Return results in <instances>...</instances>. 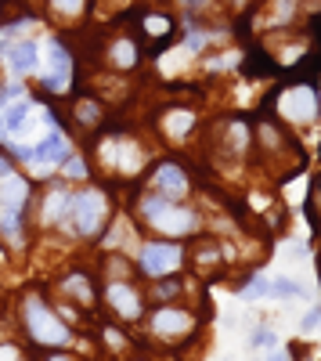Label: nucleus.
I'll use <instances>...</instances> for the list:
<instances>
[{"instance_id": "31", "label": "nucleus", "mask_w": 321, "mask_h": 361, "mask_svg": "<svg viewBox=\"0 0 321 361\" xmlns=\"http://www.w3.org/2000/svg\"><path fill=\"white\" fill-rule=\"evenodd\" d=\"M285 250H289V253H285L289 260H303V257H307V246H303V243H285Z\"/></svg>"}, {"instance_id": "24", "label": "nucleus", "mask_w": 321, "mask_h": 361, "mask_svg": "<svg viewBox=\"0 0 321 361\" xmlns=\"http://www.w3.org/2000/svg\"><path fill=\"white\" fill-rule=\"evenodd\" d=\"M249 347L264 350V354H278V333L271 325H256V329H249Z\"/></svg>"}, {"instance_id": "11", "label": "nucleus", "mask_w": 321, "mask_h": 361, "mask_svg": "<svg viewBox=\"0 0 321 361\" xmlns=\"http://www.w3.org/2000/svg\"><path fill=\"white\" fill-rule=\"evenodd\" d=\"M191 130H195V109H188V105H170V109H163V116H159V134H163L170 145H184V141L191 137Z\"/></svg>"}, {"instance_id": "35", "label": "nucleus", "mask_w": 321, "mask_h": 361, "mask_svg": "<svg viewBox=\"0 0 321 361\" xmlns=\"http://www.w3.org/2000/svg\"><path fill=\"white\" fill-rule=\"evenodd\" d=\"M8 134V127H4V112H0V137H4Z\"/></svg>"}, {"instance_id": "34", "label": "nucleus", "mask_w": 321, "mask_h": 361, "mask_svg": "<svg viewBox=\"0 0 321 361\" xmlns=\"http://www.w3.org/2000/svg\"><path fill=\"white\" fill-rule=\"evenodd\" d=\"M224 4H231V8H242V4H246V0H224Z\"/></svg>"}, {"instance_id": "22", "label": "nucleus", "mask_w": 321, "mask_h": 361, "mask_svg": "<svg viewBox=\"0 0 321 361\" xmlns=\"http://www.w3.org/2000/svg\"><path fill=\"white\" fill-rule=\"evenodd\" d=\"M29 116H33V102H25V98H15L8 109H4V127L8 130H25V123H29Z\"/></svg>"}, {"instance_id": "32", "label": "nucleus", "mask_w": 321, "mask_h": 361, "mask_svg": "<svg viewBox=\"0 0 321 361\" xmlns=\"http://www.w3.org/2000/svg\"><path fill=\"white\" fill-rule=\"evenodd\" d=\"M11 170H15V166H11V156H8V152H0V177H8Z\"/></svg>"}, {"instance_id": "16", "label": "nucleus", "mask_w": 321, "mask_h": 361, "mask_svg": "<svg viewBox=\"0 0 321 361\" xmlns=\"http://www.w3.org/2000/svg\"><path fill=\"white\" fill-rule=\"evenodd\" d=\"M173 29H177V22H173V15H166V11H149L141 18V37L149 44H166L173 37Z\"/></svg>"}, {"instance_id": "29", "label": "nucleus", "mask_w": 321, "mask_h": 361, "mask_svg": "<svg viewBox=\"0 0 321 361\" xmlns=\"http://www.w3.org/2000/svg\"><path fill=\"white\" fill-rule=\"evenodd\" d=\"M317 329H321V304H314V307L300 318V333H303V336H314Z\"/></svg>"}, {"instance_id": "18", "label": "nucleus", "mask_w": 321, "mask_h": 361, "mask_svg": "<svg viewBox=\"0 0 321 361\" xmlns=\"http://www.w3.org/2000/svg\"><path fill=\"white\" fill-rule=\"evenodd\" d=\"M37 62H40V47H37L33 40H18V44H11V47H8V66H11V73H15V76L33 73V69H37Z\"/></svg>"}, {"instance_id": "14", "label": "nucleus", "mask_w": 321, "mask_h": 361, "mask_svg": "<svg viewBox=\"0 0 321 361\" xmlns=\"http://www.w3.org/2000/svg\"><path fill=\"white\" fill-rule=\"evenodd\" d=\"M29 195H33V180H29L25 173L11 170L8 177H0V206L4 209H25Z\"/></svg>"}, {"instance_id": "5", "label": "nucleus", "mask_w": 321, "mask_h": 361, "mask_svg": "<svg viewBox=\"0 0 321 361\" xmlns=\"http://www.w3.org/2000/svg\"><path fill=\"white\" fill-rule=\"evenodd\" d=\"M184 264H188V250L181 246V238H152V243H141L137 250V267L149 279L177 275Z\"/></svg>"}, {"instance_id": "26", "label": "nucleus", "mask_w": 321, "mask_h": 361, "mask_svg": "<svg viewBox=\"0 0 321 361\" xmlns=\"http://www.w3.org/2000/svg\"><path fill=\"white\" fill-rule=\"evenodd\" d=\"M87 4H91V0H47V8H51V15H58V18H69V22L83 18Z\"/></svg>"}, {"instance_id": "25", "label": "nucleus", "mask_w": 321, "mask_h": 361, "mask_svg": "<svg viewBox=\"0 0 321 361\" xmlns=\"http://www.w3.org/2000/svg\"><path fill=\"white\" fill-rule=\"evenodd\" d=\"M181 293H184V279H177V275H163L152 286V300H159V304H170V300L181 296Z\"/></svg>"}, {"instance_id": "3", "label": "nucleus", "mask_w": 321, "mask_h": 361, "mask_svg": "<svg viewBox=\"0 0 321 361\" xmlns=\"http://www.w3.org/2000/svg\"><path fill=\"white\" fill-rule=\"evenodd\" d=\"M22 325H25V336L33 340L44 350H62L73 343V333L62 314H54V307H47V300L29 293L22 300Z\"/></svg>"}, {"instance_id": "1", "label": "nucleus", "mask_w": 321, "mask_h": 361, "mask_svg": "<svg viewBox=\"0 0 321 361\" xmlns=\"http://www.w3.org/2000/svg\"><path fill=\"white\" fill-rule=\"evenodd\" d=\"M137 217L149 224L159 238H191L202 231V217L188 202L166 199L159 192H144L137 199Z\"/></svg>"}, {"instance_id": "27", "label": "nucleus", "mask_w": 321, "mask_h": 361, "mask_svg": "<svg viewBox=\"0 0 321 361\" xmlns=\"http://www.w3.org/2000/svg\"><path fill=\"white\" fill-rule=\"evenodd\" d=\"M271 296H278V300H300L303 286L293 275H278V279H271Z\"/></svg>"}, {"instance_id": "9", "label": "nucleus", "mask_w": 321, "mask_h": 361, "mask_svg": "<svg viewBox=\"0 0 321 361\" xmlns=\"http://www.w3.org/2000/svg\"><path fill=\"white\" fill-rule=\"evenodd\" d=\"M149 185H152V192H159V195H166V199H177V202H184V199L191 195V177H188V170H184L181 163H173V159H159V163L152 166Z\"/></svg>"}, {"instance_id": "30", "label": "nucleus", "mask_w": 321, "mask_h": 361, "mask_svg": "<svg viewBox=\"0 0 321 361\" xmlns=\"http://www.w3.org/2000/svg\"><path fill=\"white\" fill-rule=\"evenodd\" d=\"M101 340H105L112 350H123V347H127V336L115 333V329H101Z\"/></svg>"}, {"instance_id": "19", "label": "nucleus", "mask_w": 321, "mask_h": 361, "mask_svg": "<svg viewBox=\"0 0 321 361\" xmlns=\"http://www.w3.org/2000/svg\"><path fill=\"white\" fill-rule=\"evenodd\" d=\"M62 289H65V293H69V296L76 300L80 307H91L94 300H98V293H94V282L87 279L83 271H80V275H69V279L62 282Z\"/></svg>"}, {"instance_id": "21", "label": "nucleus", "mask_w": 321, "mask_h": 361, "mask_svg": "<svg viewBox=\"0 0 321 361\" xmlns=\"http://www.w3.org/2000/svg\"><path fill=\"white\" fill-rule=\"evenodd\" d=\"M0 235H4L8 243H22V235H25V209H4V206H0Z\"/></svg>"}, {"instance_id": "4", "label": "nucleus", "mask_w": 321, "mask_h": 361, "mask_svg": "<svg viewBox=\"0 0 321 361\" xmlns=\"http://www.w3.org/2000/svg\"><path fill=\"white\" fill-rule=\"evenodd\" d=\"M94 156H98L101 173L123 177V180L144 173V148L130 134H101L94 145Z\"/></svg>"}, {"instance_id": "10", "label": "nucleus", "mask_w": 321, "mask_h": 361, "mask_svg": "<svg viewBox=\"0 0 321 361\" xmlns=\"http://www.w3.org/2000/svg\"><path fill=\"white\" fill-rule=\"evenodd\" d=\"M73 73H76V66H73L69 47L54 40L47 47V73L40 80L44 90H47V94H69V90H73Z\"/></svg>"}, {"instance_id": "12", "label": "nucleus", "mask_w": 321, "mask_h": 361, "mask_svg": "<svg viewBox=\"0 0 321 361\" xmlns=\"http://www.w3.org/2000/svg\"><path fill=\"white\" fill-rule=\"evenodd\" d=\"M73 156V145H69V137L62 134V130H51L47 137H40V145H37V159H33V173H51V166H58V163H65Z\"/></svg>"}, {"instance_id": "8", "label": "nucleus", "mask_w": 321, "mask_h": 361, "mask_svg": "<svg viewBox=\"0 0 321 361\" xmlns=\"http://www.w3.org/2000/svg\"><path fill=\"white\" fill-rule=\"evenodd\" d=\"M101 296H105V304L112 307V314L120 322H137L144 314V296L130 279H108Z\"/></svg>"}, {"instance_id": "20", "label": "nucleus", "mask_w": 321, "mask_h": 361, "mask_svg": "<svg viewBox=\"0 0 321 361\" xmlns=\"http://www.w3.org/2000/svg\"><path fill=\"white\" fill-rule=\"evenodd\" d=\"M73 123H80V127H98V123H105V109H101V102H94V98H80V102L73 105Z\"/></svg>"}, {"instance_id": "13", "label": "nucleus", "mask_w": 321, "mask_h": 361, "mask_svg": "<svg viewBox=\"0 0 321 361\" xmlns=\"http://www.w3.org/2000/svg\"><path fill=\"white\" fill-rule=\"evenodd\" d=\"M73 202H76V192H69V188H51V192L44 195V206H40L44 228H62V224H69Z\"/></svg>"}, {"instance_id": "15", "label": "nucleus", "mask_w": 321, "mask_h": 361, "mask_svg": "<svg viewBox=\"0 0 321 361\" xmlns=\"http://www.w3.org/2000/svg\"><path fill=\"white\" fill-rule=\"evenodd\" d=\"M105 62L112 69H134L141 62V44L134 37H115L108 47H105Z\"/></svg>"}, {"instance_id": "6", "label": "nucleus", "mask_w": 321, "mask_h": 361, "mask_svg": "<svg viewBox=\"0 0 321 361\" xmlns=\"http://www.w3.org/2000/svg\"><path fill=\"white\" fill-rule=\"evenodd\" d=\"M149 333L163 343H184L199 333V314L181 304H159L149 314Z\"/></svg>"}, {"instance_id": "7", "label": "nucleus", "mask_w": 321, "mask_h": 361, "mask_svg": "<svg viewBox=\"0 0 321 361\" xmlns=\"http://www.w3.org/2000/svg\"><path fill=\"white\" fill-rule=\"evenodd\" d=\"M108 209H112V202H108V195H105L101 188H83V192H76L73 217H69V231H73L76 238H94V235L105 228V221H108Z\"/></svg>"}, {"instance_id": "28", "label": "nucleus", "mask_w": 321, "mask_h": 361, "mask_svg": "<svg viewBox=\"0 0 321 361\" xmlns=\"http://www.w3.org/2000/svg\"><path fill=\"white\" fill-rule=\"evenodd\" d=\"M62 173H65L69 180H87V177H91V170H87V163H83L80 156H69L65 166H62Z\"/></svg>"}, {"instance_id": "17", "label": "nucleus", "mask_w": 321, "mask_h": 361, "mask_svg": "<svg viewBox=\"0 0 321 361\" xmlns=\"http://www.w3.org/2000/svg\"><path fill=\"white\" fill-rule=\"evenodd\" d=\"M303 8V0H268V8H264V25L268 29H289L296 22Z\"/></svg>"}, {"instance_id": "33", "label": "nucleus", "mask_w": 321, "mask_h": 361, "mask_svg": "<svg viewBox=\"0 0 321 361\" xmlns=\"http://www.w3.org/2000/svg\"><path fill=\"white\" fill-rule=\"evenodd\" d=\"M0 357H18V347H0Z\"/></svg>"}, {"instance_id": "23", "label": "nucleus", "mask_w": 321, "mask_h": 361, "mask_svg": "<svg viewBox=\"0 0 321 361\" xmlns=\"http://www.w3.org/2000/svg\"><path fill=\"white\" fill-rule=\"evenodd\" d=\"M239 296L246 300V304L268 300V296H271V279H268V275H249V279H246V286L239 289Z\"/></svg>"}, {"instance_id": "2", "label": "nucleus", "mask_w": 321, "mask_h": 361, "mask_svg": "<svg viewBox=\"0 0 321 361\" xmlns=\"http://www.w3.org/2000/svg\"><path fill=\"white\" fill-rule=\"evenodd\" d=\"M271 116L278 123H289V127H314L317 116H321V94L317 87L307 83V80H296V83H282L271 102H268Z\"/></svg>"}]
</instances>
